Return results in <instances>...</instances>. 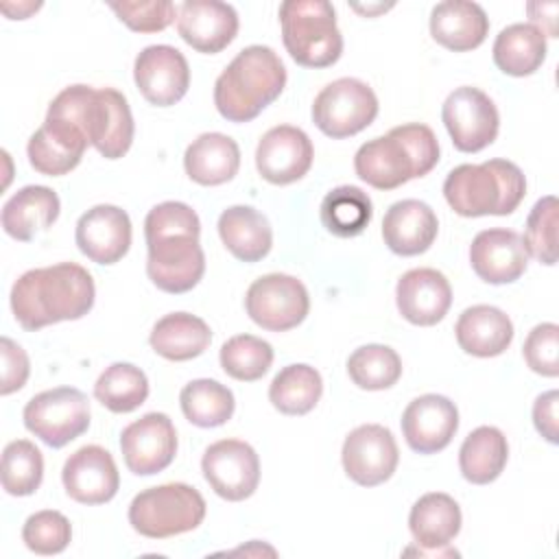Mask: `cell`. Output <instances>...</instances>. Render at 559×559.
Masks as SVG:
<instances>
[{
  "mask_svg": "<svg viewBox=\"0 0 559 559\" xmlns=\"http://www.w3.org/2000/svg\"><path fill=\"white\" fill-rule=\"evenodd\" d=\"M201 221L181 201H164L144 218L146 275L164 293L181 295L192 290L205 273V253L199 245Z\"/></svg>",
  "mask_w": 559,
  "mask_h": 559,
  "instance_id": "obj_1",
  "label": "cell"
},
{
  "mask_svg": "<svg viewBox=\"0 0 559 559\" xmlns=\"http://www.w3.org/2000/svg\"><path fill=\"white\" fill-rule=\"evenodd\" d=\"M96 288L87 269L76 262L31 269L11 288V310L26 332L59 321H76L94 306Z\"/></svg>",
  "mask_w": 559,
  "mask_h": 559,
  "instance_id": "obj_2",
  "label": "cell"
},
{
  "mask_svg": "<svg viewBox=\"0 0 559 559\" xmlns=\"http://www.w3.org/2000/svg\"><path fill=\"white\" fill-rule=\"evenodd\" d=\"M439 162V142L428 124L408 122L365 142L354 155L356 175L376 190H395L428 175Z\"/></svg>",
  "mask_w": 559,
  "mask_h": 559,
  "instance_id": "obj_3",
  "label": "cell"
},
{
  "mask_svg": "<svg viewBox=\"0 0 559 559\" xmlns=\"http://www.w3.org/2000/svg\"><path fill=\"white\" fill-rule=\"evenodd\" d=\"M286 87V68L269 46L242 48L214 83V105L229 122H249Z\"/></svg>",
  "mask_w": 559,
  "mask_h": 559,
  "instance_id": "obj_4",
  "label": "cell"
},
{
  "mask_svg": "<svg viewBox=\"0 0 559 559\" xmlns=\"http://www.w3.org/2000/svg\"><path fill=\"white\" fill-rule=\"evenodd\" d=\"M526 194V179L520 166L509 159H487L483 164H461L443 181L448 205L467 218L507 216L518 210Z\"/></svg>",
  "mask_w": 559,
  "mask_h": 559,
  "instance_id": "obj_5",
  "label": "cell"
},
{
  "mask_svg": "<svg viewBox=\"0 0 559 559\" xmlns=\"http://www.w3.org/2000/svg\"><path fill=\"white\" fill-rule=\"evenodd\" d=\"M282 41L304 68L334 66L343 55V35L334 7L325 0H286L280 4Z\"/></svg>",
  "mask_w": 559,
  "mask_h": 559,
  "instance_id": "obj_6",
  "label": "cell"
},
{
  "mask_svg": "<svg viewBox=\"0 0 559 559\" xmlns=\"http://www.w3.org/2000/svg\"><path fill=\"white\" fill-rule=\"evenodd\" d=\"M205 518V500L192 485L166 483L140 491L129 504V524L151 539L194 531Z\"/></svg>",
  "mask_w": 559,
  "mask_h": 559,
  "instance_id": "obj_7",
  "label": "cell"
},
{
  "mask_svg": "<svg viewBox=\"0 0 559 559\" xmlns=\"http://www.w3.org/2000/svg\"><path fill=\"white\" fill-rule=\"evenodd\" d=\"M378 116L373 90L352 76L328 83L312 103V122L332 140H343L367 129Z\"/></svg>",
  "mask_w": 559,
  "mask_h": 559,
  "instance_id": "obj_8",
  "label": "cell"
},
{
  "mask_svg": "<svg viewBox=\"0 0 559 559\" xmlns=\"http://www.w3.org/2000/svg\"><path fill=\"white\" fill-rule=\"evenodd\" d=\"M22 419L39 441L63 448L90 428V402L74 386L48 389L26 402Z\"/></svg>",
  "mask_w": 559,
  "mask_h": 559,
  "instance_id": "obj_9",
  "label": "cell"
},
{
  "mask_svg": "<svg viewBox=\"0 0 559 559\" xmlns=\"http://www.w3.org/2000/svg\"><path fill=\"white\" fill-rule=\"evenodd\" d=\"M245 308L262 330L286 332L308 317L310 297L301 280L286 273H269L247 288Z\"/></svg>",
  "mask_w": 559,
  "mask_h": 559,
  "instance_id": "obj_10",
  "label": "cell"
},
{
  "mask_svg": "<svg viewBox=\"0 0 559 559\" xmlns=\"http://www.w3.org/2000/svg\"><path fill=\"white\" fill-rule=\"evenodd\" d=\"M441 120L450 140L461 153H478L489 146L500 129V114L493 100L478 87L463 85L448 94Z\"/></svg>",
  "mask_w": 559,
  "mask_h": 559,
  "instance_id": "obj_11",
  "label": "cell"
},
{
  "mask_svg": "<svg viewBox=\"0 0 559 559\" xmlns=\"http://www.w3.org/2000/svg\"><path fill=\"white\" fill-rule=\"evenodd\" d=\"M81 118L87 142L105 159H118L131 148L135 127L122 92L114 87H90Z\"/></svg>",
  "mask_w": 559,
  "mask_h": 559,
  "instance_id": "obj_12",
  "label": "cell"
},
{
  "mask_svg": "<svg viewBox=\"0 0 559 559\" xmlns=\"http://www.w3.org/2000/svg\"><path fill=\"white\" fill-rule=\"evenodd\" d=\"M345 474L360 487L386 483L397 469L400 452L393 432L380 424H362L354 428L341 450Z\"/></svg>",
  "mask_w": 559,
  "mask_h": 559,
  "instance_id": "obj_13",
  "label": "cell"
},
{
  "mask_svg": "<svg viewBox=\"0 0 559 559\" xmlns=\"http://www.w3.org/2000/svg\"><path fill=\"white\" fill-rule=\"evenodd\" d=\"M201 469L214 493L229 502L247 500L260 483V459L255 450L240 439L212 443L203 452Z\"/></svg>",
  "mask_w": 559,
  "mask_h": 559,
  "instance_id": "obj_14",
  "label": "cell"
},
{
  "mask_svg": "<svg viewBox=\"0 0 559 559\" xmlns=\"http://www.w3.org/2000/svg\"><path fill=\"white\" fill-rule=\"evenodd\" d=\"M120 450L129 472L153 476L173 463L177 430L166 413H146L122 430Z\"/></svg>",
  "mask_w": 559,
  "mask_h": 559,
  "instance_id": "obj_15",
  "label": "cell"
},
{
  "mask_svg": "<svg viewBox=\"0 0 559 559\" xmlns=\"http://www.w3.org/2000/svg\"><path fill=\"white\" fill-rule=\"evenodd\" d=\"M133 79L140 94L151 105L170 107L186 96L190 87V68L175 46L153 44L135 57Z\"/></svg>",
  "mask_w": 559,
  "mask_h": 559,
  "instance_id": "obj_16",
  "label": "cell"
},
{
  "mask_svg": "<svg viewBox=\"0 0 559 559\" xmlns=\"http://www.w3.org/2000/svg\"><path fill=\"white\" fill-rule=\"evenodd\" d=\"M314 146L306 131L293 124L269 129L255 148V168L260 177L273 186L299 181L312 166Z\"/></svg>",
  "mask_w": 559,
  "mask_h": 559,
  "instance_id": "obj_17",
  "label": "cell"
},
{
  "mask_svg": "<svg viewBox=\"0 0 559 559\" xmlns=\"http://www.w3.org/2000/svg\"><path fill=\"white\" fill-rule=\"evenodd\" d=\"M131 218L129 214L109 203L94 205L76 221L74 240L79 251L96 264H116L131 247Z\"/></svg>",
  "mask_w": 559,
  "mask_h": 559,
  "instance_id": "obj_18",
  "label": "cell"
},
{
  "mask_svg": "<svg viewBox=\"0 0 559 559\" xmlns=\"http://www.w3.org/2000/svg\"><path fill=\"white\" fill-rule=\"evenodd\" d=\"M179 37L197 52L216 55L238 35V13L221 0H186L177 7Z\"/></svg>",
  "mask_w": 559,
  "mask_h": 559,
  "instance_id": "obj_19",
  "label": "cell"
},
{
  "mask_svg": "<svg viewBox=\"0 0 559 559\" xmlns=\"http://www.w3.org/2000/svg\"><path fill=\"white\" fill-rule=\"evenodd\" d=\"M456 430L459 411L445 395H419L402 413V435L408 448L419 454L441 452L450 445Z\"/></svg>",
  "mask_w": 559,
  "mask_h": 559,
  "instance_id": "obj_20",
  "label": "cell"
},
{
  "mask_svg": "<svg viewBox=\"0 0 559 559\" xmlns=\"http://www.w3.org/2000/svg\"><path fill=\"white\" fill-rule=\"evenodd\" d=\"M66 493L81 504H105L120 487L114 456L100 445H83L68 456L61 469Z\"/></svg>",
  "mask_w": 559,
  "mask_h": 559,
  "instance_id": "obj_21",
  "label": "cell"
},
{
  "mask_svg": "<svg viewBox=\"0 0 559 559\" xmlns=\"http://www.w3.org/2000/svg\"><path fill=\"white\" fill-rule=\"evenodd\" d=\"M469 262L483 282L511 284L524 275L528 251L518 231L493 227L474 236L469 245Z\"/></svg>",
  "mask_w": 559,
  "mask_h": 559,
  "instance_id": "obj_22",
  "label": "cell"
},
{
  "mask_svg": "<svg viewBox=\"0 0 559 559\" xmlns=\"http://www.w3.org/2000/svg\"><path fill=\"white\" fill-rule=\"evenodd\" d=\"M395 304L408 323L428 328L448 314L452 286L437 269H411L397 280Z\"/></svg>",
  "mask_w": 559,
  "mask_h": 559,
  "instance_id": "obj_23",
  "label": "cell"
},
{
  "mask_svg": "<svg viewBox=\"0 0 559 559\" xmlns=\"http://www.w3.org/2000/svg\"><path fill=\"white\" fill-rule=\"evenodd\" d=\"M87 144V138L79 127L46 116L44 124L31 135L26 155L37 173L61 177L81 164Z\"/></svg>",
  "mask_w": 559,
  "mask_h": 559,
  "instance_id": "obj_24",
  "label": "cell"
},
{
  "mask_svg": "<svg viewBox=\"0 0 559 559\" xmlns=\"http://www.w3.org/2000/svg\"><path fill=\"white\" fill-rule=\"evenodd\" d=\"M408 528L415 544L419 546V555H459L448 546L461 531V507L448 493H424L411 509Z\"/></svg>",
  "mask_w": 559,
  "mask_h": 559,
  "instance_id": "obj_25",
  "label": "cell"
},
{
  "mask_svg": "<svg viewBox=\"0 0 559 559\" xmlns=\"http://www.w3.org/2000/svg\"><path fill=\"white\" fill-rule=\"evenodd\" d=\"M439 234L435 210L417 199L395 201L382 218L384 245L397 255H419L428 251Z\"/></svg>",
  "mask_w": 559,
  "mask_h": 559,
  "instance_id": "obj_26",
  "label": "cell"
},
{
  "mask_svg": "<svg viewBox=\"0 0 559 559\" xmlns=\"http://www.w3.org/2000/svg\"><path fill=\"white\" fill-rule=\"evenodd\" d=\"M489 33L485 9L467 0H445L430 11V35L437 44L452 52L478 48Z\"/></svg>",
  "mask_w": 559,
  "mask_h": 559,
  "instance_id": "obj_27",
  "label": "cell"
},
{
  "mask_svg": "<svg viewBox=\"0 0 559 559\" xmlns=\"http://www.w3.org/2000/svg\"><path fill=\"white\" fill-rule=\"evenodd\" d=\"M454 332L459 347L478 358L500 356L513 341L511 319L500 308L487 304L465 308L459 314Z\"/></svg>",
  "mask_w": 559,
  "mask_h": 559,
  "instance_id": "obj_28",
  "label": "cell"
},
{
  "mask_svg": "<svg viewBox=\"0 0 559 559\" xmlns=\"http://www.w3.org/2000/svg\"><path fill=\"white\" fill-rule=\"evenodd\" d=\"M186 175L199 186H221L236 177L240 148L234 138L212 131L201 133L183 153Z\"/></svg>",
  "mask_w": 559,
  "mask_h": 559,
  "instance_id": "obj_29",
  "label": "cell"
},
{
  "mask_svg": "<svg viewBox=\"0 0 559 559\" xmlns=\"http://www.w3.org/2000/svg\"><path fill=\"white\" fill-rule=\"evenodd\" d=\"M218 236L240 262H260L273 247L269 218L251 205H231L218 216Z\"/></svg>",
  "mask_w": 559,
  "mask_h": 559,
  "instance_id": "obj_30",
  "label": "cell"
},
{
  "mask_svg": "<svg viewBox=\"0 0 559 559\" xmlns=\"http://www.w3.org/2000/svg\"><path fill=\"white\" fill-rule=\"evenodd\" d=\"M59 210L61 203L52 188L24 186L2 205V229L11 238L28 242L57 221Z\"/></svg>",
  "mask_w": 559,
  "mask_h": 559,
  "instance_id": "obj_31",
  "label": "cell"
},
{
  "mask_svg": "<svg viewBox=\"0 0 559 559\" xmlns=\"http://www.w3.org/2000/svg\"><path fill=\"white\" fill-rule=\"evenodd\" d=\"M148 343L162 358L183 362L201 356L210 347L212 330L190 312H170L153 325Z\"/></svg>",
  "mask_w": 559,
  "mask_h": 559,
  "instance_id": "obj_32",
  "label": "cell"
},
{
  "mask_svg": "<svg viewBox=\"0 0 559 559\" xmlns=\"http://www.w3.org/2000/svg\"><path fill=\"white\" fill-rule=\"evenodd\" d=\"M509 461V443L500 428L478 426L459 450V467L465 480L474 485L493 483Z\"/></svg>",
  "mask_w": 559,
  "mask_h": 559,
  "instance_id": "obj_33",
  "label": "cell"
},
{
  "mask_svg": "<svg viewBox=\"0 0 559 559\" xmlns=\"http://www.w3.org/2000/svg\"><path fill=\"white\" fill-rule=\"evenodd\" d=\"M493 63L509 76H528L546 59V37L533 24H509L493 41Z\"/></svg>",
  "mask_w": 559,
  "mask_h": 559,
  "instance_id": "obj_34",
  "label": "cell"
},
{
  "mask_svg": "<svg viewBox=\"0 0 559 559\" xmlns=\"http://www.w3.org/2000/svg\"><path fill=\"white\" fill-rule=\"evenodd\" d=\"M319 214L332 236L354 238L371 223L373 205L369 194L358 186H338L323 197Z\"/></svg>",
  "mask_w": 559,
  "mask_h": 559,
  "instance_id": "obj_35",
  "label": "cell"
},
{
  "mask_svg": "<svg viewBox=\"0 0 559 559\" xmlns=\"http://www.w3.org/2000/svg\"><path fill=\"white\" fill-rule=\"evenodd\" d=\"M323 393L321 373L304 362L286 365L275 373L269 386L271 404L284 415L310 413Z\"/></svg>",
  "mask_w": 559,
  "mask_h": 559,
  "instance_id": "obj_36",
  "label": "cell"
},
{
  "mask_svg": "<svg viewBox=\"0 0 559 559\" xmlns=\"http://www.w3.org/2000/svg\"><path fill=\"white\" fill-rule=\"evenodd\" d=\"M183 417L199 428H216L231 419L236 400L234 393L210 378L188 382L179 393Z\"/></svg>",
  "mask_w": 559,
  "mask_h": 559,
  "instance_id": "obj_37",
  "label": "cell"
},
{
  "mask_svg": "<svg viewBox=\"0 0 559 559\" xmlns=\"http://www.w3.org/2000/svg\"><path fill=\"white\" fill-rule=\"evenodd\" d=\"M94 397L111 413H131L148 397L146 373L131 362H114L98 376Z\"/></svg>",
  "mask_w": 559,
  "mask_h": 559,
  "instance_id": "obj_38",
  "label": "cell"
},
{
  "mask_svg": "<svg viewBox=\"0 0 559 559\" xmlns=\"http://www.w3.org/2000/svg\"><path fill=\"white\" fill-rule=\"evenodd\" d=\"M347 373L358 389L382 391L400 380L402 360L393 347L371 343L349 354Z\"/></svg>",
  "mask_w": 559,
  "mask_h": 559,
  "instance_id": "obj_39",
  "label": "cell"
},
{
  "mask_svg": "<svg viewBox=\"0 0 559 559\" xmlns=\"http://www.w3.org/2000/svg\"><path fill=\"white\" fill-rule=\"evenodd\" d=\"M218 360L229 378L253 382L271 369L273 347L253 334H236L223 343Z\"/></svg>",
  "mask_w": 559,
  "mask_h": 559,
  "instance_id": "obj_40",
  "label": "cell"
},
{
  "mask_svg": "<svg viewBox=\"0 0 559 559\" xmlns=\"http://www.w3.org/2000/svg\"><path fill=\"white\" fill-rule=\"evenodd\" d=\"M44 478V456L26 439H15L2 450V489L9 496H31Z\"/></svg>",
  "mask_w": 559,
  "mask_h": 559,
  "instance_id": "obj_41",
  "label": "cell"
},
{
  "mask_svg": "<svg viewBox=\"0 0 559 559\" xmlns=\"http://www.w3.org/2000/svg\"><path fill=\"white\" fill-rule=\"evenodd\" d=\"M524 247L537 262L552 266L557 262V199L542 197L526 218Z\"/></svg>",
  "mask_w": 559,
  "mask_h": 559,
  "instance_id": "obj_42",
  "label": "cell"
},
{
  "mask_svg": "<svg viewBox=\"0 0 559 559\" xmlns=\"http://www.w3.org/2000/svg\"><path fill=\"white\" fill-rule=\"evenodd\" d=\"M72 539L70 520L52 509L37 511L22 526V542L35 555H59Z\"/></svg>",
  "mask_w": 559,
  "mask_h": 559,
  "instance_id": "obj_43",
  "label": "cell"
},
{
  "mask_svg": "<svg viewBox=\"0 0 559 559\" xmlns=\"http://www.w3.org/2000/svg\"><path fill=\"white\" fill-rule=\"evenodd\" d=\"M109 9L135 33H157L170 26L177 17V7L170 0H148V2H109Z\"/></svg>",
  "mask_w": 559,
  "mask_h": 559,
  "instance_id": "obj_44",
  "label": "cell"
},
{
  "mask_svg": "<svg viewBox=\"0 0 559 559\" xmlns=\"http://www.w3.org/2000/svg\"><path fill=\"white\" fill-rule=\"evenodd\" d=\"M524 360L531 371L555 378L559 373V325L539 323L535 325L524 341Z\"/></svg>",
  "mask_w": 559,
  "mask_h": 559,
  "instance_id": "obj_45",
  "label": "cell"
},
{
  "mask_svg": "<svg viewBox=\"0 0 559 559\" xmlns=\"http://www.w3.org/2000/svg\"><path fill=\"white\" fill-rule=\"evenodd\" d=\"M0 352H2V386L0 393L2 395H11L15 391H20L31 373V362L26 352L11 341L9 336L0 338Z\"/></svg>",
  "mask_w": 559,
  "mask_h": 559,
  "instance_id": "obj_46",
  "label": "cell"
},
{
  "mask_svg": "<svg viewBox=\"0 0 559 559\" xmlns=\"http://www.w3.org/2000/svg\"><path fill=\"white\" fill-rule=\"evenodd\" d=\"M557 402H559V393L546 391L542 393L535 404H533V424L537 428V432L548 441V443H557L559 441V432H557Z\"/></svg>",
  "mask_w": 559,
  "mask_h": 559,
  "instance_id": "obj_47",
  "label": "cell"
},
{
  "mask_svg": "<svg viewBox=\"0 0 559 559\" xmlns=\"http://www.w3.org/2000/svg\"><path fill=\"white\" fill-rule=\"evenodd\" d=\"M531 24L544 35V37H557V2H528L526 4Z\"/></svg>",
  "mask_w": 559,
  "mask_h": 559,
  "instance_id": "obj_48",
  "label": "cell"
},
{
  "mask_svg": "<svg viewBox=\"0 0 559 559\" xmlns=\"http://www.w3.org/2000/svg\"><path fill=\"white\" fill-rule=\"evenodd\" d=\"M354 11H358V13H365V15H373V13H382V11H386V9H391V4H373V7H360V4H354L352 7Z\"/></svg>",
  "mask_w": 559,
  "mask_h": 559,
  "instance_id": "obj_49",
  "label": "cell"
}]
</instances>
